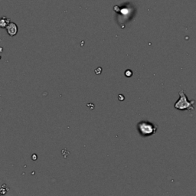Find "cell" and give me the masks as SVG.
<instances>
[{
    "instance_id": "obj_1",
    "label": "cell",
    "mask_w": 196,
    "mask_h": 196,
    "mask_svg": "<svg viewBox=\"0 0 196 196\" xmlns=\"http://www.w3.org/2000/svg\"><path fill=\"white\" fill-rule=\"evenodd\" d=\"M179 99L175 102L174 107L175 109L179 110H189L192 111L195 110V101H189L188 99V97L186 96V93L183 90H181L179 93Z\"/></svg>"
},
{
    "instance_id": "obj_2",
    "label": "cell",
    "mask_w": 196,
    "mask_h": 196,
    "mask_svg": "<svg viewBox=\"0 0 196 196\" xmlns=\"http://www.w3.org/2000/svg\"><path fill=\"white\" fill-rule=\"evenodd\" d=\"M138 130L142 136H151L156 133L157 131L158 127L154 123H149V122H139L137 125Z\"/></svg>"
},
{
    "instance_id": "obj_3",
    "label": "cell",
    "mask_w": 196,
    "mask_h": 196,
    "mask_svg": "<svg viewBox=\"0 0 196 196\" xmlns=\"http://www.w3.org/2000/svg\"><path fill=\"white\" fill-rule=\"evenodd\" d=\"M7 32L10 36H15L18 32V26L16 23L10 22L6 27Z\"/></svg>"
},
{
    "instance_id": "obj_4",
    "label": "cell",
    "mask_w": 196,
    "mask_h": 196,
    "mask_svg": "<svg viewBox=\"0 0 196 196\" xmlns=\"http://www.w3.org/2000/svg\"><path fill=\"white\" fill-rule=\"evenodd\" d=\"M9 23H10V19H8V18L2 17V19H1V21H0V26H1V28H6Z\"/></svg>"
},
{
    "instance_id": "obj_5",
    "label": "cell",
    "mask_w": 196,
    "mask_h": 196,
    "mask_svg": "<svg viewBox=\"0 0 196 196\" xmlns=\"http://www.w3.org/2000/svg\"><path fill=\"white\" fill-rule=\"evenodd\" d=\"M125 75L127 78H130V77L133 75L132 71H131V70H127V71H125Z\"/></svg>"
},
{
    "instance_id": "obj_6",
    "label": "cell",
    "mask_w": 196,
    "mask_h": 196,
    "mask_svg": "<svg viewBox=\"0 0 196 196\" xmlns=\"http://www.w3.org/2000/svg\"><path fill=\"white\" fill-rule=\"evenodd\" d=\"M101 72H102V68H98L95 70L96 75H101Z\"/></svg>"
},
{
    "instance_id": "obj_7",
    "label": "cell",
    "mask_w": 196,
    "mask_h": 196,
    "mask_svg": "<svg viewBox=\"0 0 196 196\" xmlns=\"http://www.w3.org/2000/svg\"><path fill=\"white\" fill-rule=\"evenodd\" d=\"M118 97H119V100H120V101H124V96L122 95V94H120Z\"/></svg>"
}]
</instances>
